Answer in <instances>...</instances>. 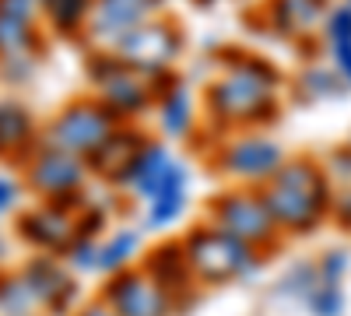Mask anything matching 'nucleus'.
Returning <instances> with one entry per match:
<instances>
[{
	"instance_id": "f257e3e1",
	"label": "nucleus",
	"mask_w": 351,
	"mask_h": 316,
	"mask_svg": "<svg viewBox=\"0 0 351 316\" xmlns=\"http://www.w3.org/2000/svg\"><path fill=\"white\" fill-rule=\"evenodd\" d=\"M256 190L281 236H313L324 221H330L334 186L324 172V162L309 155L285 158V165Z\"/></svg>"
},
{
	"instance_id": "f03ea898",
	"label": "nucleus",
	"mask_w": 351,
	"mask_h": 316,
	"mask_svg": "<svg viewBox=\"0 0 351 316\" xmlns=\"http://www.w3.org/2000/svg\"><path fill=\"white\" fill-rule=\"evenodd\" d=\"M183 250L197 289H221L232 281H246L263 264V250L228 236L225 228L211 225L208 218L186 228Z\"/></svg>"
},
{
	"instance_id": "7ed1b4c3",
	"label": "nucleus",
	"mask_w": 351,
	"mask_h": 316,
	"mask_svg": "<svg viewBox=\"0 0 351 316\" xmlns=\"http://www.w3.org/2000/svg\"><path fill=\"white\" fill-rule=\"evenodd\" d=\"M208 221L263 253H271L274 243L285 239L256 186H228V190L215 193L208 200Z\"/></svg>"
},
{
	"instance_id": "20e7f679",
	"label": "nucleus",
	"mask_w": 351,
	"mask_h": 316,
	"mask_svg": "<svg viewBox=\"0 0 351 316\" xmlns=\"http://www.w3.org/2000/svg\"><path fill=\"white\" fill-rule=\"evenodd\" d=\"M88 172L92 169H88V162L81 155H71V151H60V148H46V145H39L25 162L28 186H32L46 204H60V208H71V211H77L74 204L81 200Z\"/></svg>"
},
{
	"instance_id": "39448f33",
	"label": "nucleus",
	"mask_w": 351,
	"mask_h": 316,
	"mask_svg": "<svg viewBox=\"0 0 351 316\" xmlns=\"http://www.w3.org/2000/svg\"><path fill=\"white\" fill-rule=\"evenodd\" d=\"M116 127H120V120L99 99H81V102H71L67 109H60V117L43 130L39 145L88 158Z\"/></svg>"
},
{
	"instance_id": "423d86ee",
	"label": "nucleus",
	"mask_w": 351,
	"mask_h": 316,
	"mask_svg": "<svg viewBox=\"0 0 351 316\" xmlns=\"http://www.w3.org/2000/svg\"><path fill=\"white\" fill-rule=\"evenodd\" d=\"M102 299L116 309V316H176L180 299L144 271V267H123L116 274H106Z\"/></svg>"
},
{
	"instance_id": "0eeeda50",
	"label": "nucleus",
	"mask_w": 351,
	"mask_h": 316,
	"mask_svg": "<svg viewBox=\"0 0 351 316\" xmlns=\"http://www.w3.org/2000/svg\"><path fill=\"white\" fill-rule=\"evenodd\" d=\"M218 169L225 172L228 180L246 183V186H260L267 183L274 172L285 165V151L274 137L263 134H236L228 137L225 145L218 148Z\"/></svg>"
},
{
	"instance_id": "6e6552de",
	"label": "nucleus",
	"mask_w": 351,
	"mask_h": 316,
	"mask_svg": "<svg viewBox=\"0 0 351 316\" xmlns=\"http://www.w3.org/2000/svg\"><path fill=\"white\" fill-rule=\"evenodd\" d=\"M127 67L141 71V74H165V67L176 60L180 53V36L169 21H144L137 28H130L127 36L116 39V49H112Z\"/></svg>"
},
{
	"instance_id": "1a4fd4ad",
	"label": "nucleus",
	"mask_w": 351,
	"mask_h": 316,
	"mask_svg": "<svg viewBox=\"0 0 351 316\" xmlns=\"http://www.w3.org/2000/svg\"><path fill=\"white\" fill-rule=\"evenodd\" d=\"M180 183H190V172L180 158H172V151L165 145H155V141H148L137 158L127 165V172L120 176V190H130L134 197H141L144 204H148L152 197H158L162 190L169 186H180Z\"/></svg>"
},
{
	"instance_id": "9d476101",
	"label": "nucleus",
	"mask_w": 351,
	"mask_h": 316,
	"mask_svg": "<svg viewBox=\"0 0 351 316\" xmlns=\"http://www.w3.org/2000/svg\"><path fill=\"white\" fill-rule=\"evenodd\" d=\"M18 236L25 243L39 246L43 253H67L71 243L77 239V211L60 208V204H43L18 218Z\"/></svg>"
},
{
	"instance_id": "9b49d317",
	"label": "nucleus",
	"mask_w": 351,
	"mask_h": 316,
	"mask_svg": "<svg viewBox=\"0 0 351 316\" xmlns=\"http://www.w3.org/2000/svg\"><path fill=\"white\" fill-rule=\"evenodd\" d=\"M95 88H99V102H102L120 123L141 117L144 109L155 106V88H152L148 74H141V71H134V67H127V64H123L120 71H112L109 77H102Z\"/></svg>"
},
{
	"instance_id": "f8f14e48",
	"label": "nucleus",
	"mask_w": 351,
	"mask_h": 316,
	"mask_svg": "<svg viewBox=\"0 0 351 316\" xmlns=\"http://www.w3.org/2000/svg\"><path fill=\"white\" fill-rule=\"evenodd\" d=\"M21 278L28 281V289L36 292L39 306H46L49 313H64L74 302L77 284H74L71 271H64L53 256H36V260H28Z\"/></svg>"
},
{
	"instance_id": "ddd939ff",
	"label": "nucleus",
	"mask_w": 351,
	"mask_h": 316,
	"mask_svg": "<svg viewBox=\"0 0 351 316\" xmlns=\"http://www.w3.org/2000/svg\"><path fill=\"white\" fill-rule=\"evenodd\" d=\"M144 145H148V137H144L141 130L120 123L84 162H88V169H92V172H99L106 183L116 186V183H120V176L127 172V165L137 158V151H141Z\"/></svg>"
},
{
	"instance_id": "4468645a",
	"label": "nucleus",
	"mask_w": 351,
	"mask_h": 316,
	"mask_svg": "<svg viewBox=\"0 0 351 316\" xmlns=\"http://www.w3.org/2000/svg\"><path fill=\"white\" fill-rule=\"evenodd\" d=\"M155 8V0H95V8H92V36L99 39H120L127 36L130 28L144 25L148 21Z\"/></svg>"
},
{
	"instance_id": "2eb2a0df",
	"label": "nucleus",
	"mask_w": 351,
	"mask_h": 316,
	"mask_svg": "<svg viewBox=\"0 0 351 316\" xmlns=\"http://www.w3.org/2000/svg\"><path fill=\"white\" fill-rule=\"evenodd\" d=\"M144 271H148L162 289H169L176 299H183V292H197V281H193L190 264H186L183 239H172V243L155 246L148 256H144Z\"/></svg>"
},
{
	"instance_id": "dca6fc26",
	"label": "nucleus",
	"mask_w": 351,
	"mask_h": 316,
	"mask_svg": "<svg viewBox=\"0 0 351 316\" xmlns=\"http://www.w3.org/2000/svg\"><path fill=\"white\" fill-rule=\"evenodd\" d=\"M36 137L32 112L18 102H0V155H32Z\"/></svg>"
},
{
	"instance_id": "f3484780",
	"label": "nucleus",
	"mask_w": 351,
	"mask_h": 316,
	"mask_svg": "<svg viewBox=\"0 0 351 316\" xmlns=\"http://www.w3.org/2000/svg\"><path fill=\"white\" fill-rule=\"evenodd\" d=\"M36 56V18L0 11V60Z\"/></svg>"
},
{
	"instance_id": "a211bd4d",
	"label": "nucleus",
	"mask_w": 351,
	"mask_h": 316,
	"mask_svg": "<svg viewBox=\"0 0 351 316\" xmlns=\"http://www.w3.org/2000/svg\"><path fill=\"white\" fill-rule=\"evenodd\" d=\"M155 102H158V123L169 137H186L193 130V102L183 88H169Z\"/></svg>"
},
{
	"instance_id": "6ab92c4d",
	"label": "nucleus",
	"mask_w": 351,
	"mask_h": 316,
	"mask_svg": "<svg viewBox=\"0 0 351 316\" xmlns=\"http://www.w3.org/2000/svg\"><path fill=\"white\" fill-rule=\"evenodd\" d=\"M141 250V236L134 232V228H120V232H112L109 239H99V267L102 274H116L130 267L134 253Z\"/></svg>"
},
{
	"instance_id": "aec40b11",
	"label": "nucleus",
	"mask_w": 351,
	"mask_h": 316,
	"mask_svg": "<svg viewBox=\"0 0 351 316\" xmlns=\"http://www.w3.org/2000/svg\"><path fill=\"white\" fill-rule=\"evenodd\" d=\"M186 200H190V183H180V186H169L162 190L158 197L148 200V215H144V225L148 228H169L183 218L186 211Z\"/></svg>"
},
{
	"instance_id": "412c9836",
	"label": "nucleus",
	"mask_w": 351,
	"mask_h": 316,
	"mask_svg": "<svg viewBox=\"0 0 351 316\" xmlns=\"http://www.w3.org/2000/svg\"><path fill=\"white\" fill-rule=\"evenodd\" d=\"M39 8L46 11L49 25L64 36L77 32V28L92 18V0H39Z\"/></svg>"
},
{
	"instance_id": "4be33fe9",
	"label": "nucleus",
	"mask_w": 351,
	"mask_h": 316,
	"mask_svg": "<svg viewBox=\"0 0 351 316\" xmlns=\"http://www.w3.org/2000/svg\"><path fill=\"white\" fill-rule=\"evenodd\" d=\"M36 309H39V299L21 274L0 278V316H32Z\"/></svg>"
},
{
	"instance_id": "5701e85b",
	"label": "nucleus",
	"mask_w": 351,
	"mask_h": 316,
	"mask_svg": "<svg viewBox=\"0 0 351 316\" xmlns=\"http://www.w3.org/2000/svg\"><path fill=\"white\" fill-rule=\"evenodd\" d=\"M319 284V274H316V260H299V264H291L281 281L274 284V295L278 299H295V302H306L309 292Z\"/></svg>"
},
{
	"instance_id": "b1692460",
	"label": "nucleus",
	"mask_w": 351,
	"mask_h": 316,
	"mask_svg": "<svg viewBox=\"0 0 351 316\" xmlns=\"http://www.w3.org/2000/svg\"><path fill=\"white\" fill-rule=\"evenodd\" d=\"M302 306L309 309V316H344V284L319 281Z\"/></svg>"
},
{
	"instance_id": "393cba45",
	"label": "nucleus",
	"mask_w": 351,
	"mask_h": 316,
	"mask_svg": "<svg viewBox=\"0 0 351 316\" xmlns=\"http://www.w3.org/2000/svg\"><path fill=\"white\" fill-rule=\"evenodd\" d=\"M348 271H351V253L344 246H330L316 260V274H319V281H327V284H344Z\"/></svg>"
},
{
	"instance_id": "a878e982",
	"label": "nucleus",
	"mask_w": 351,
	"mask_h": 316,
	"mask_svg": "<svg viewBox=\"0 0 351 316\" xmlns=\"http://www.w3.org/2000/svg\"><path fill=\"white\" fill-rule=\"evenodd\" d=\"M324 172H327V180H330V186H334V190L351 186V145L334 148V151L324 158Z\"/></svg>"
},
{
	"instance_id": "bb28decb",
	"label": "nucleus",
	"mask_w": 351,
	"mask_h": 316,
	"mask_svg": "<svg viewBox=\"0 0 351 316\" xmlns=\"http://www.w3.org/2000/svg\"><path fill=\"white\" fill-rule=\"evenodd\" d=\"M64 256L71 260L74 271H95V267H99V239H92V236H77Z\"/></svg>"
},
{
	"instance_id": "cd10ccee",
	"label": "nucleus",
	"mask_w": 351,
	"mask_h": 316,
	"mask_svg": "<svg viewBox=\"0 0 351 316\" xmlns=\"http://www.w3.org/2000/svg\"><path fill=\"white\" fill-rule=\"evenodd\" d=\"M324 32H327V42H330V46L351 42V4L334 8V11L324 18Z\"/></svg>"
},
{
	"instance_id": "c85d7f7f",
	"label": "nucleus",
	"mask_w": 351,
	"mask_h": 316,
	"mask_svg": "<svg viewBox=\"0 0 351 316\" xmlns=\"http://www.w3.org/2000/svg\"><path fill=\"white\" fill-rule=\"evenodd\" d=\"M330 218H334V221L344 228V232H351V186H341V190H334Z\"/></svg>"
},
{
	"instance_id": "c756f323",
	"label": "nucleus",
	"mask_w": 351,
	"mask_h": 316,
	"mask_svg": "<svg viewBox=\"0 0 351 316\" xmlns=\"http://www.w3.org/2000/svg\"><path fill=\"white\" fill-rule=\"evenodd\" d=\"M18 183L14 180H8V176H0V215H8L14 204H18Z\"/></svg>"
},
{
	"instance_id": "7c9ffc66",
	"label": "nucleus",
	"mask_w": 351,
	"mask_h": 316,
	"mask_svg": "<svg viewBox=\"0 0 351 316\" xmlns=\"http://www.w3.org/2000/svg\"><path fill=\"white\" fill-rule=\"evenodd\" d=\"M39 8V0H0V11L8 14H21V18H32Z\"/></svg>"
},
{
	"instance_id": "2f4dec72",
	"label": "nucleus",
	"mask_w": 351,
	"mask_h": 316,
	"mask_svg": "<svg viewBox=\"0 0 351 316\" xmlns=\"http://www.w3.org/2000/svg\"><path fill=\"white\" fill-rule=\"evenodd\" d=\"M74 316H116V309H112L106 299H95V302H84Z\"/></svg>"
}]
</instances>
